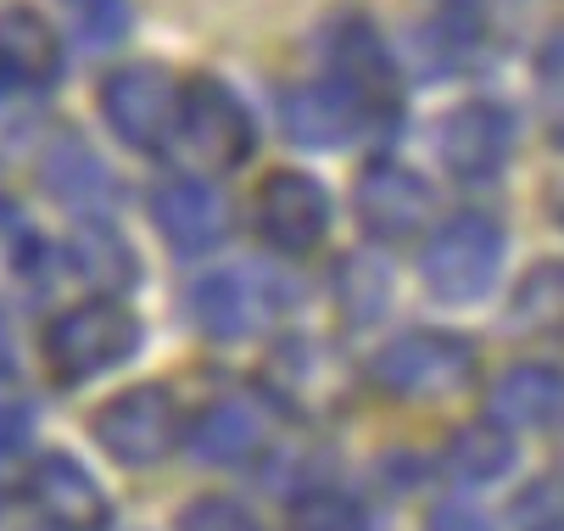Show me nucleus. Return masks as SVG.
I'll return each mask as SVG.
<instances>
[{
  "mask_svg": "<svg viewBox=\"0 0 564 531\" xmlns=\"http://www.w3.org/2000/svg\"><path fill=\"white\" fill-rule=\"evenodd\" d=\"M436 151H442V169L453 180H498L509 151H514V118L498 101H464L442 118L436 129Z\"/></svg>",
  "mask_w": 564,
  "mask_h": 531,
  "instance_id": "nucleus-9",
  "label": "nucleus"
},
{
  "mask_svg": "<svg viewBox=\"0 0 564 531\" xmlns=\"http://www.w3.org/2000/svg\"><path fill=\"white\" fill-rule=\"evenodd\" d=\"M151 218L174 252H207L229 230V207L207 180H169L151 191Z\"/></svg>",
  "mask_w": 564,
  "mask_h": 531,
  "instance_id": "nucleus-15",
  "label": "nucleus"
},
{
  "mask_svg": "<svg viewBox=\"0 0 564 531\" xmlns=\"http://www.w3.org/2000/svg\"><path fill=\"white\" fill-rule=\"evenodd\" d=\"M18 375V358H12V336H7V325H0V387H7Z\"/></svg>",
  "mask_w": 564,
  "mask_h": 531,
  "instance_id": "nucleus-27",
  "label": "nucleus"
},
{
  "mask_svg": "<svg viewBox=\"0 0 564 531\" xmlns=\"http://www.w3.org/2000/svg\"><path fill=\"white\" fill-rule=\"evenodd\" d=\"M29 503L56 525V531H107L112 525V503L107 492L96 487V476L67 459V453H45V459H34L29 470Z\"/></svg>",
  "mask_w": 564,
  "mask_h": 531,
  "instance_id": "nucleus-11",
  "label": "nucleus"
},
{
  "mask_svg": "<svg viewBox=\"0 0 564 531\" xmlns=\"http://www.w3.org/2000/svg\"><path fill=\"white\" fill-rule=\"evenodd\" d=\"M258 236L285 252V258H302L313 252L318 241L330 236V191L318 185L313 174H296V169H280L258 185Z\"/></svg>",
  "mask_w": 564,
  "mask_h": 531,
  "instance_id": "nucleus-8",
  "label": "nucleus"
},
{
  "mask_svg": "<svg viewBox=\"0 0 564 531\" xmlns=\"http://www.w3.org/2000/svg\"><path fill=\"white\" fill-rule=\"evenodd\" d=\"M274 308H280V291L252 269H218V274L191 285V319L213 342L252 336L263 319H274Z\"/></svg>",
  "mask_w": 564,
  "mask_h": 531,
  "instance_id": "nucleus-10",
  "label": "nucleus"
},
{
  "mask_svg": "<svg viewBox=\"0 0 564 531\" xmlns=\"http://www.w3.org/2000/svg\"><path fill=\"white\" fill-rule=\"evenodd\" d=\"M325 56H330V79H341V85L375 112V123L397 112V101H402L397 62H391L380 29H375L364 12H341V18L325 29Z\"/></svg>",
  "mask_w": 564,
  "mask_h": 531,
  "instance_id": "nucleus-7",
  "label": "nucleus"
},
{
  "mask_svg": "<svg viewBox=\"0 0 564 531\" xmlns=\"http://www.w3.org/2000/svg\"><path fill=\"white\" fill-rule=\"evenodd\" d=\"M96 442L129 470L163 465L169 453L185 442V414H180V403L163 387H134V392L112 398L96 414Z\"/></svg>",
  "mask_w": 564,
  "mask_h": 531,
  "instance_id": "nucleus-6",
  "label": "nucleus"
},
{
  "mask_svg": "<svg viewBox=\"0 0 564 531\" xmlns=\"http://www.w3.org/2000/svg\"><path fill=\"white\" fill-rule=\"evenodd\" d=\"M514 525H520V531H564V503H558V492H553L547 481L525 487V492L514 498Z\"/></svg>",
  "mask_w": 564,
  "mask_h": 531,
  "instance_id": "nucleus-24",
  "label": "nucleus"
},
{
  "mask_svg": "<svg viewBox=\"0 0 564 531\" xmlns=\"http://www.w3.org/2000/svg\"><path fill=\"white\" fill-rule=\"evenodd\" d=\"M431 531H487V525H480V514H475V509L447 503V509H436V514H431Z\"/></svg>",
  "mask_w": 564,
  "mask_h": 531,
  "instance_id": "nucleus-26",
  "label": "nucleus"
},
{
  "mask_svg": "<svg viewBox=\"0 0 564 531\" xmlns=\"http://www.w3.org/2000/svg\"><path fill=\"white\" fill-rule=\"evenodd\" d=\"M542 107H547V140L564 151V34L542 51Z\"/></svg>",
  "mask_w": 564,
  "mask_h": 531,
  "instance_id": "nucleus-23",
  "label": "nucleus"
},
{
  "mask_svg": "<svg viewBox=\"0 0 564 531\" xmlns=\"http://www.w3.org/2000/svg\"><path fill=\"white\" fill-rule=\"evenodd\" d=\"M509 330H520V336L564 330V263L558 258H542L520 274L514 302H509Z\"/></svg>",
  "mask_w": 564,
  "mask_h": 531,
  "instance_id": "nucleus-18",
  "label": "nucleus"
},
{
  "mask_svg": "<svg viewBox=\"0 0 564 531\" xmlns=\"http://www.w3.org/2000/svg\"><path fill=\"white\" fill-rule=\"evenodd\" d=\"M140 347V319L123 302H78L45 330V358L62 381H90V375L118 369Z\"/></svg>",
  "mask_w": 564,
  "mask_h": 531,
  "instance_id": "nucleus-3",
  "label": "nucleus"
},
{
  "mask_svg": "<svg viewBox=\"0 0 564 531\" xmlns=\"http://www.w3.org/2000/svg\"><path fill=\"white\" fill-rule=\"evenodd\" d=\"M62 79V40L34 7H0V90L40 96Z\"/></svg>",
  "mask_w": 564,
  "mask_h": 531,
  "instance_id": "nucleus-14",
  "label": "nucleus"
},
{
  "mask_svg": "<svg viewBox=\"0 0 564 531\" xmlns=\"http://www.w3.org/2000/svg\"><path fill=\"white\" fill-rule=\"evenodd\" d=\"M180 158L202 174H229L252 158L258 129L252 112L240 107V96L218 79H191L180 85V123H174Z\"/></svg>",
  "mask_w": 564,
  "mask_h": 531,
  "instance_id": "nucleus-1",
  "label": "nucleus"
},
{
  "mask_svg": "<svg viewBox=\"0 0 564 531\" xmlns=\"http://www.w3.org/2000/svg\"><path fill=\"white\" fill-rule=\"evenodd\" d=\"M180 531H263V525L235 498H196V503L180 509Z\"/></svg>",
  "mask_w": 564,
  "mask_h": 531,
  "instance_id": "nucleus-22",
  "label": "nucleus"
},
{
  "mask_svg": "<svg viewBox=\"0 0 564 531\" xmlns=\"http://www.w3.org/2000/svg\"><path fill=\"white\" fill-rule=\"evenodd\" d=\"M509 465H514V436H509L498 420L464 425V431H453V442H447V470H453L458 481H469V487L498 481Z\"/></svg>",
  "mask_w": 564,
  "mask_h": 531,
  "instance_id": "nucleus-19",
  "label": "nucleus"
},
{
  "mask_svg": "<svg viewBox=\"0 0 564 531\" xmlns=\"http://www.w3.org/2000/svg\"><path fill=\"white\" fill-rule=\"evenodd\" d=\"M336 296H341V308H347L352 325L375 319L386 308V269H375L369 258H347L336 269Z\"/></svg>",
  "mask_w": 564,
  "mask_h": 531,
  "instance_id": "nucleus-21",
  "label": "nucleus"
},
{
  "mask_svg": "<svg viewBox=\"0 0 564 531\" xmlns=\"http://www.w3.org/2000/svg\"><path fill=\"white\" fill-rule=\"evenodd\" d=\"M280 118H285V134L296 145H313V151H330V145H347L358 129L375 123V112L341 85V79H313V85H291L280 96Z\"/></svg>",
  "mask_w": 564,
  "mask_h": 531,
  "instance_id": "nucleus-13",
  "label": "nucleus"
},
{
  "mask_svg": "<svg viewBox=\"0 0 564 531\" xmlns=\"http://www.w3.org/2000/svg\"><path fill=\"white\" fill-rule=\"evenodd\" d=\"M285 531H369V525H364V509H358L347 492L318 487V492H302V498L291 503Z\"/></svg>",
  "mask_w": 564,
  "mask_h": 531,
  "instance_id": "nucleus-20",
  "label": "nucleus"
},
{
  "mask_svg": "<svg viewBox=\"0 0 564 531\" xmlns=\"http://www.w3.org/2000/svg\"><path fill=\"white\" fill-rule=\"evenodd\" d=\"M23 431H29V409L12 392H0V447H12Z\"/></svg>",
  "mask_w": 564,
  "mask_h": 531,
  "instance_id": "nucleus-25",
  "label": "nucleus"
},
{
  "mask_svg": "<svg viewBox=\"0 0 564 531\" xmlns=\"http://www.w3.org/2000/svg\"><path fill=\"white\" fill-rule=\"evenodd\" d=\"M101 118L129 151H163V145H174L180 85L169 79V67L129 62L101 79Z\"/></svg>",
  "mask_w": 564,
  "mask_h": 531,
  "instance_id": "nucleus-4",
  "label": "nucleus"
},
{
  "mask_svg": "<svg viewBox=\"0 0 564 531\" xmlns=\"http://www.w3.org/2000/svg\"><path fill=\"white\" fill-rule=\"evenodd\" d=\"M475 381V347L453 330H409L380 347L375 387L391 398H458Z\"/></svg>",
  "mask_w": 564,
  "mask_h": 531,
  "instance_id": "nucleus-2",
  "label": "nucleus"
},
{
  "mask_svg": "<svg viewBox=\"0 0 564 531\" xmlns=\"http://www.w3.org/2000/svg\"><path fill=\"white\" fill-rule=\"evenodd\" d=\"M191 447H196V459H207V465H247L252 453L263 447V420L247 403H213L196 420Z\"/></svg>",
  "mask_w": 564,
  "mask_h": 531,
  "instance_id": "nucleus-17",
  "label": "nucleus"
},
{
  "mask_svg": "<svg viewBox=\"0 0 564 531\" xmlns=\"http://www.w3.org/2000/svg\"><path fill=\"white\" fill-rule=\"evenodd\" d=\"M352 207L364 218V230L380 236V241H409L425 230L431 218V185L402 169V163H369L358 174V191H352Z\"/></svg>",
  "mask_w": 564,
  "mask_h": 531,
  "instance_id": "nucleus-12",
  "label": "nucleus"
},
{
  "mask_svg": "<svg viewBox=\"0 0 564 531\" xmlns=\"http://www.w3.org/2000/svg\"><path fill=\"white\" fill-rule=\"evenodd\" d=\"M498 263H503V230H498V218H487V213L447 218L442 230L431 236L425 258H420L425 285L442 302H475L498 280Z\"/></svg>",
  "mask_w": 564,
  "mask_h": 531,
  "instance_id": "nucleus-5",
  "label": "nucleus"
},
{
  "mask_svg": "<svg viewBox=\"0 0 564 531\" xmlns=\"http://www.w3.org/2000/svg\"><path fill=\"white\" fill-rule=\"evenodd\" d=\"M564 414V375L547 364H520L492 387V420L503 431H542Z\"/></svg>",
  "mask_w": 564,
  "mask_h": 531,
  "instance_id": "nucleus-16",
  "label": "nucleus"
},
{
  "mask_svg": "<svg viewBox=\"0 0 564 531\" xmlns=\"http://www.w3.org/2000/svg\"><path fill=\"white\" fill-rule=\"evenodd\" d=\"M73 7H78V12H85V18H90V12H101V7H112V0H73Z\"/></svg>",
  "mask_w": 564,
  "mask_h": 531,
  "instance_id": "nucleus-28",
  "label": "nucleus"
}]
</instances>
